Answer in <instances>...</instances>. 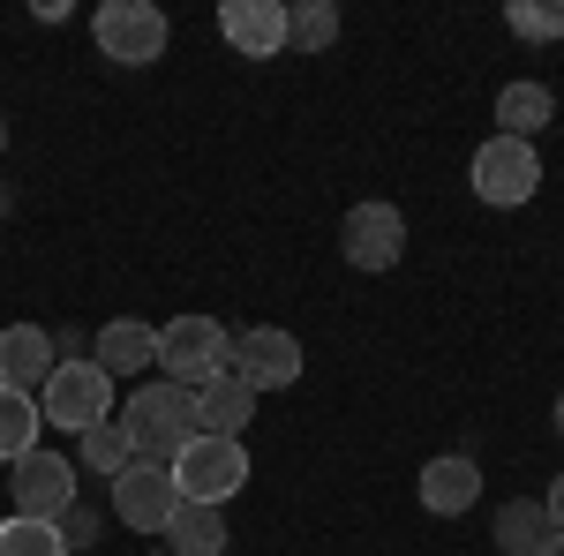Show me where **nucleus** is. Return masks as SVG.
I'll return each instance as SVG.
<instances>
[{
    "label": "nucleus",
    "mask_w": 564,
    "mask_h": 556,
    "mask_svg": "<svg viewBox=\"0 0 564 556\" xmlns=\"http://www.w3.org/2000/svg\"><path fill=\"white\" fill-rule=\"evenodd\" d=\"M422 512L430 519H459V512H475L481 504V467L467 459V451H444V459H430L422 467Z\"/></svg>",
    "instance_id": "obj_13"
},
{
    "label": "nucleus",
    "mask_w": 564,
    "mask_h": 556,
    "mask_svg": "<svg viewBox=\"0 0 564 556\" xmlns=\"http://www.w3.org/2000/svg\"><path fill=\"white\" fill-rule=\"evenodd\" d=\"M249 422H257V391L241 384V377H212V384L196 391V428L204 436H241Z\"/></svg>",
    "instance_id": "obj_16"
},
{
    "label": "nucleus",
    "mask_w": 564,
    "mask_h": 556,
    "mask_svg": "<svg viewBox=\"0 0 564 556\" xmlns=\"http://www.w3.org/2000/svg\"><path fill=\"white\" fill-rule=\"evenodd\" d=\"M90 39H98V53H106L113 68H151V61H166L174 23H166L151 0H106V8L90 15Z\"/></svg>",
    "instance_id": "obj_5"
},
{
    "label": "nucleus",
    "mask_w": 564,
    "mask_h": 556,
    "mask_svg": "<svg viewBox=\"0 0 564 556\" xmlns=\"http://www.w3.org/2000/svg\"><path fill=\"white\" fill-rule=\"evenodd\" d=\"M226 361H234V331H226L218 316H174V324L159 331V377H166V384L204 391L212 377H226Z\"/></svg>",
    "instance_id": "obj_4"
},
{
    "label": "nucleus",
    "mask_w": 564,
    "mask_h": 556,
    "mask_svg": "<svg viewBox=\"0 0 564 556\" xmlns=\"http://www.w3.org/2000/svg\"><path fill=\"white\" fill-rule=\"evenodd\" d=\"M467 181H475V196L489 211H520L527 196L542 188V151L520 143V135H489L475 159H467Z\"/></svg>",
    "instance_id": "obj_6"
},
{
    "label": "nucleus",
    "mask_w": 564,
    "mask_h": 556,
    "mask_svg": "<svg viewBox=\"0 0 564 556\" xmlns=\"http://www.w3.org/2000/svg\"><path fill=\"white\" fill-rule=\"evenodd\" d=\"M542 512H550V534H564V473L550 481V497H542Z\"/></svg>",
    "instance_id": "obj_25"
},
{
    "label": "nucleus",
    "mask_w": 564,
    "mask_h": 556,
    "mask_svg": "<svg viewBox=\"0 0 564 556\" xmlns=\"http://www.w3.org/2000/svg\"><path fill=\"white\" fill-rule=\"evenodd\" d=\"M505 23H512V39L550 45V39H564V0H512Z\"/></svg>",
    "instance_id": "obj_23"
},
{
    "label": "nucleus",
    "mask_w": 564,
    "mask_h": 556,
    "mask_svg": "<svg viewBox=\"0 0 564 556\" xmlns=\"http://www.w3.org/2000/svg\"><path fill=\"white\" fill-rule=\"evenodd\" d=\"M76 467H84V473H98V481L129 473V467H135V444H129V428H121V422H98L90 436H76Z\"/></svg>",
    "instance_id": "obj_20"
},
{
    "label": "nucleus",
    "mask_w": 564,
    "mask_h": 556,
    "mask_svg": "<svg viewBox=\"0 0 564 556\" xmlns=\"http://www.w3.org/2000/svg\"><path fill=\"white\" fill-rule=\"evenodd\" d=\"M0 151H8V121H0Z\"/></svg>",
    "instance_id": "obj_28"
},
{
    "label": "nucleus",
    "mask_w": 564,
    "mask_h": 556,
    "mask_svg": "<svg viewBox=\"0 0 564 556\" xmlns=\"http://www.w3.org/2000/svg\"><path fill=\"white\" fill-rule=\"evenodd\" d=\"M0 556H68L53 519H0Z\"/></svg>",
    "instance_id": "obj_22"
},
{
    "label": "nucleus",
    "mask_w": 564,
    "mask_h": 556,
    "mask_svg": "<svg viewBox=\"0 0 564 556\" xmlns=\"http://www.w3.org/2000/svg\"><path fill=\"white\" fill-rule=\"evenodd\" d=\"M61 542H68V549H98V512L68 504V512H61Z\"/></svg>",
    "instance_id": "obj_24"
},
{
    "label": "nucleus",
    "mask_w": 564,
    "mask_h": 556,
    "mask_svg": "<svg viewBox=\"0 0 564 556\" xmlns=\"http://www.w3.org/2000/svg\"><path fill=\"white\" fill-rule=\"evenodd\" d=\"M218 39L241 61H279L286 53V8L279 0H226L218 8Z\"/></svg>",
    "instance_id": "obj_11"
},
{
    "label": "nucleus",
    "mask_w": 564,
    "mask_h": 556,
    "mask_svg": "<svg viewBox=\"0 0 564 556\" xmlns=\"http://www.w3.org/2000/svg\"><path fill=\"white\" fill-rule=\"evenodd\" d=\"M106 489H113V512H121V526H129V534H166V519L181 512L174 467H143V459H135V467L113 473Z\"/></svg>",
    "instance_id": "obj_10"
},
{
    "label": "nucleus",
    "mask_w": 564,
    "mask_h": 556,
    "mask_svg": "<svg viewBox=\"0 0 564 556\" xmlns=\"http://www.w3.org/2000/svg\"><path fill=\"white\" fill-rule=\"evenodd\" d=\"M286 45H294V53H332V45H339V8H332V0L286 8Z\"/></svg>",
    "instance_id": "obj_21"
},
{
    "label": "nucleus",
    "mask_w": 564,
    "mask_h": 556,
    "mask_svg": "<svg viewBox=\"0 0 564 556\" xmlns=\"http://www.w3.org/2000/svg\"><path fill=\"white\" fill-rule=\"evenodd\" d=\"M39 414L61 436H90L98 422H113V377L98 361H61L39 384Z\"/></svg>",
    "instance_id": "obj_3"
},
{
    "label": "nucleus",
    "mask_w": 564,
    "mask_h": 556,
    "mask_svg": "<svg viewBox=\"0 0 564 556\" xmlns=\"http://www.w3.org/2000/svg\"><path fill=\"white\" fill-rule=\"evenodd\" d=\"M339 257L354 271H391V263L406 257V218H399V204H354L339 218Z\"/></svg>",
    "instance_id": "obj_9"
},
{
    "label": "nucleus",
    "mask_w": 564,
    "mask_h": 556,
    "mask_svg": "<svg viewBox=\"0 0 564 556\" xmlns=\"http://www.w3.org/2000/svg\"><path fill=\"white\" fill-rule=\"evenodd\" d=\"M90 361H98L106 377H143V369H159V324H143V316L98 324V331H90Z\"/></svg>",
    "instance_id": "obj_12"
},
{
    "label": "nucleus",
    "mask_w": 564,
    "mask_h": 556,
    "mask_svg": "<svg viewBox=\"0 0 564 556\" xmlns=\"http://www.w3.org/2000/svg\"><path fill=\"white\" fill-rule=\"evenodd\" d=\"M121 428H129V444H135L143 467H174L181 444L204 436V428H196V391L166 384V377H159V384H135L129 406H121Z\"/></svg>",
    "instance_id": "obj_1"
},
{
    "label": "nucleus",
    "mask_w": 564,
    "mask_h": 556,
    "mask_svg": "<svg viewBox=\"0 0 564 556\" xmlns=\"http://www.w3.org/2000/svg\"><path fill=\"white\" fill-rule=\"evenodd\" d=\"M61 361H53V331L45 324H8L0 331V384L8 391H39Z\"/></svg>",
    "instance_id": "obj_14"
},
{
    "label": "nucleus",
    "mask_w": 564,
    "mask_h": 556,
    "mask_svg": "<svg viewBox=\"0 0 564 556\" xmlns=\"http://www.w3.org/2000/svg\"><path fill=\"white\" fill-rule=\"evenodd\" d=\"M542 556H564V534H550V542H542Z\"/></svg>",
    "instance_id": "obj_26"
},
{
    "label": "nucleus",
    "mask_w": 564,
    "mask_h": 556,
    "mask_svg": "<svg viewBox=\"0 0 564 556\" xmlns=\"http://www.w3.org/2000/svg\"><path fill=\"white\" fill-rule=\"evenodd\" d=\"M226 377H241V384L257 391H286L302 384V339L286 331V324H257V331H241L234 339V361H226Z\"/></svg>",
    "instance_id": "obj_7"
},
{
    "label": "nucleus",
    "mask_w": 564,
    "mask_h": 556,
    "mask_svg": "<svg viewBox=\"0 0 564 556\" xmlns=\"http://www.w3.org/2000/svg\"><path fill=\"white\" fill-rule=\"evenodd\" d=\"M550 121H557V98H550V84L520 76V84L497 90V135H520V143H534Z\"/></svg>",
    "instance_id": "obj_15"
},
{
    "label": "nucleus",
    "mask_w": 564,
    "mask_h": 556,
    "mask_svg": "<svg viewBox=\"0 0 564 556\" xmlns=\"http://www.w3.org/2000/svg\"><path fill=\"white\" fill-rule=\"evenodd\" d=\"M45 436V414H39V391H8L0 384V467L31 459Z\"/></svg>",
    "instance_id": "obj_17"
},
{
    "label": "nucleus",
    "mask_w": 564,
    "mask_h": 556,
    "mask_svg": "<svg viewBox=\"0 0 564 556\" xmlns=\"http://www.w3.org/2000/svg\"><path fill=\"white\" fill-rule=\"evenodd\" d=\"M166 549L174 556H226V512H212V504H181V512L166 519Z\"/></svg>",
    "instance_id": "obj_18"
},
{
    "label": "nucleus",
    "mask_w": 564,
    "mask_h": 556,
    "mask_svg": "<svg viewBox=\"0 0 564 556\" xmlns=\"http://www.w3.org/2000/svg\"><path fill=\"white\" fill-rule=\"evenodd\" d=\"M557 436H564V391H557Z\"/></svg>",
    "instance_id": "obj_27"
},
{
    "label": "nucleus",
    "mask_w": 564,
    "mask_h": 556,
    "mask_svg": "<svg viewBox=\"0 0 564 556\" xmlns=\"http://www.w3.org/2000/svg\"><path fill=\"white\" fill-rule=\"evenodd\" d=\"M174 489H181V504L226 512V504L249 489V451H241V436H188L181 459H174Z\"/></svg>",
    "instance_id": "obj_2"
},
{
    "label": "nucleus",
    "mask_w": 564,
    "mask_h": 556,
    "mask_svg": "<svg viewBox=\"0 0 564 556\" xmlns=\"http://www.w3.org/2000/svg\"><path fill=\"white\" fill-rule=\"evenodd\" d=\"M8 497H15V519H53L76 504V459H61V451H31V459H15L8 467Z\"/></svg>",
    "instance_id": "obj_8"
},
{
    "label": "nucleus",
    "mask_w": 564,
    "mask_h": 556,
    "mask_svg": "<svg viewBox=\"0 0 564 556\" xmlns=\"http://www.w3.org/2000/svg\"><path fill=\"white\" fill-rule=\"evenodd\" d=\"M550 542V512H542V497H512V504H497V549L505 556H542Z\"/></svg>",
    "instance_id": "obj_19"
}]
</instances>
